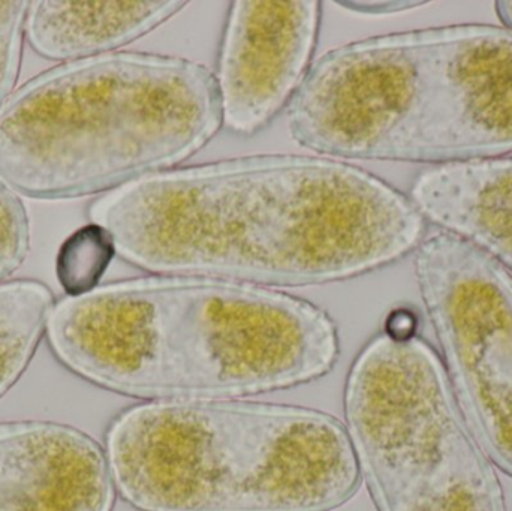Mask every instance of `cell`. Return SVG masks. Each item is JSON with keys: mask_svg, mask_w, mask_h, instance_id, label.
I'll list each match as a JSON object with an SVG mask.
<instances>
[{"mask_svg": "<svg viewBox=\"0 0 512 511\" xmlns=\"http://www.w3.org/2000/svg\"><path fill=\"white\" fill-rule=\"evenodd\" d=\"M496 12H498L502 24L512 30V2H499L496 5Z\"/></svg>", "mask_w": 512, "mask_h": 511, "instance_id": "cell-17", "label": "cell"}, {"mask_svg": "<svg viewBox=\"0 0 512 511\" xmlns=\"http://www.w3.org/2000/svg\"><path fill=\"white\" fill-rule=\"evenodd\" d=\"M348 437L378 511H507L493 462L466 425L435 351L385 330L355 360Z\"/></svg>", "mask_w": 512, "mask_h": 511, "instance_id": "cell-6", "label": "cell"}, {"mask_svg": "<svg viewBox=\"0 0 512 511\" xmlns=\"http://www.w3.org/2000/svg\"><path fill=\"white\" fill-rule=\"evenodd\" d=\"M51 351L102 389L153 401H213L288 389L339 356L330 315L264 285L162 275L54 303Z\"/></svg>", "mask_w": 512, "mask_h": 511, "instance_id": "cell-2", "label": "cell"}, {"mask_svg": "<svg viewBox=\"0 0 512 511\" xmlns=\"http://www.w3.org/2000/svg\"><path fill=\"white\" fill-rule=\"evenodd\" d=\"M114 252L107 233L90 224L72 234L57 257V276L69 296L93 290Z\"/></svg>", "mask_w": 512, "mask_h": 511, "instance_id": "cell-13", "label": "cell"}, {"mask_svg": "<svg viewBox=\"0 0 512 511\" xmlns=\"http://www.w3.org/2000/svg\"><path fill=\"white\" fill-rule=\"evenodd\" d=\"M54 294L44 282L0 284V399L29 368L47 330Z\"/></svg>", "mask_w": 512, "mask_h": 511, "instance_id": "cell-12", "label": "cell"}, {"mask_svg": "<svg viewBox=\"0 0 512 511\" xmlns=\"http://www.w3.org/2000/svg\"><path fill=\"white\" fill-rule=\"evenodd\" d=\"M336 5L351 14L363 17H385L412 11L418 6L426 5V2H336Z\"/></svg>", "mask_w": 512, "mask_h": 511, "instance_id": "cell-16", "label": "cell"}, {"mask_svg": "<svg viewBox=\"0 0 512 511\" xmlns=\"http://www.w3.org/2000/svg\"><path fill=\"white\" fill-rule=\"evenodd\" d=\"M221 128L218 84L203 63L147 51L62 63L0 110V182L32 200L105 194L173 170Z\"/></svg>", "mask_w": 512, "mask_h": 511, "instance_id": "cell-4", "label": "cell"}, {"mask_svg": "<svg viewBox=\"0 0 512 511\" xmlns=\"http://www.w3.org/2000/svg\"><path fill=\"white\" fill-rule=\"evenodd\" d=\"M415 276L457 404L490 461L512 477V276L442 230L418 246Z\"/></svg>", "mask_w": 512, "mask_h": 511, "instance_id": "cell-7", "label": "cell"}, {"mask_svg": "<svg viewBox=\"0 0 512 511\" xmlns=\"http://www.w3.org/2000/svg\"><path fill=\"white\" fill-rule=\"evenodd\" d=\"M301 149L339 161L439 165L512 152V30L459 24L322 54L286 108Z\"/></svg>", "mask_w": 512, "mask_h": 511, "instance_id": "cell-3", "label": "cell"}, {"mask_svg": "<svg viewBox=\"0 0 512 511\" xmlns=\"http://www.w3.org/2000/svg\"><path fill=\"white\" fill-rule=\"evenodd\" d=\"M114 482L93 438L65 423H0V511H111Z\"/></svg>", "mask_w": 512, "mask_h": 511, "instance_id": "cell-9", "label": "cell"}, {"mask_svg": "<svg viewBox=\"0 0 512 511\" xmlns=\"http://www.w3.org/2000/svg\"><path fill=\"white\" fill-rule=\"evenodd\" d=\"M321 15L318 0L230 3L213 72L228 132L252 137L288 108L312 66Z\"/></svg>", "mask_w": 512, "mask_h": 511, "instance_id": "cell-8", "label": "cell"}, {"mask_svg": "<svg viewBox=\"0 0 512 511\" xmlns=\"http://www.w3.org/2000/svg\"><path fill=\"white\" fill-rule=\"evenodd\" d=\"M409 198L426 221L512 270V158L426 168Z\"/></svg>", "mask_w": 512, "mask_h": 511, "instance_id": "cell-10", "label": "cell"}, {"mask_svg": "<svg viewBox=\"0 0 512 511\" xmlns=\"http://www.w3.org/2000/svg\"><path fill=\"white\" fill-rule=\"evenodd\" d=\"M87 216L132 266L264 287L381 269L420 246L427 222L364 168L295 153L149 174L101 194Z\"/></svg>", "mask_w": 512, "mask_h": 511, "instance_id": "cell-1", "label": "cell"}, {"mask_svg": "<svg viewBox=\"0 0 512 511\" xmlns=\"http://www.w3.org/2000/svg\"><path fill=\"white\" fill-rule=\"evenodd\" d=\"M29 3L27 0H0V110L11 98L20 74Z\"/></svg>", "mask_w": 512, "mask_h": 511, "instance_id": "cell-15", "label": "cell"}, {"mask_svg": "<svg viewBox=\"0 0 512 511\" xmlns=\"http://www.w3.org/2000/svg\"><path fill=\"white\" fill-rule=\"evenodd\" d=\"M114 488L141 511H331L360 486L348 432L283 405L152 401L107 432Z\"/></svg>", "mask_w": 512, "mask_h": 511, "instance_id": "cell-5", "label": "cell"}, {"mask_svg": "<svg viewBox=\"0 0 512 511\" xmlns=\"http://www.w3.org/2000/svg\"><path fill=\"white\" fill-rule=\"evenodd\" d=\"M30 251V222L21 197L0 182V284L23 266Z\"/></svg>", "mask_w": 512, "mask_h": 511, "instance_id": "cell-14", "label": "cell"}, {"mask_svg": "<svg viewBox=\"0 0 512 511\" xmlns=\"http://www.w3.org/2000/svg\"><path fill=\"white\" fill-rule=\"evenodd\" d=\"M186 5L182 0H36L27 9L26 38L44 59L77 62L119 51L176 17Z\"/></svg>", "mask_w": 512, "mask_h": 511, "instance_id": "cell-11", "label": "cell"}]
</instances>
